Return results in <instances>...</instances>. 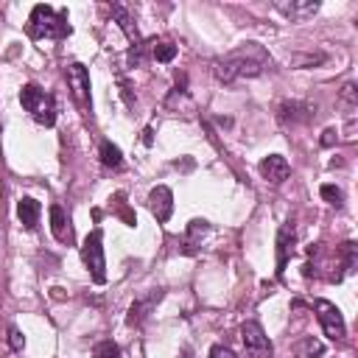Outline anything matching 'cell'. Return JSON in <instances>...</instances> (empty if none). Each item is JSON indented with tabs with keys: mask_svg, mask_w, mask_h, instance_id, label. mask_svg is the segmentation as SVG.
<instances>
[{
	"mask_svg": "<svg viewBox=\"0 0 358 358\" xmlns=\"http://www.w3.org/2000/svg\"><path fill=\"white\" fill-rule=\"evenodd\" d=\"M70 34L67 11H56L53 6H34L28 17V36L31 39H62Z\"/></svg>",
	"mask_w": 358,
	"mask_h": 358,
	"instance_id": "7a4b0ae2",
	"label": "cell"
},
{
	"mask_svg": "<svg viewBox=\"0 0 358 358\" xmlns=\"http://www.w3.org/2000/svg\"><path fill=\"white\" fill-rule=\"evenodd\" d=\"M20 103L25 106V112H31V117L39 126H53L56 123V101L50 92H45L36 84H25L20 90Z\"/></svg>",
	"mask_w": 358,
	"mask_h": 358,
	"instance_id": "3957f363",
	"label": "cell"
},
{
	"mask_svg": "<svg viewBox=\"0 0 358 358\" xmlns=\"http://www.w3.org/2000/svg\"><path fill=\"white\" fill-rule=\"evenodd\" d=\"M268 64H271V56L266 53V48L257 45V42H246V45L229 50L227 56L215 59L213 62V73H215V78L221 84H232L238 78H255V76H260Z\"/></svg>",
	"mask_w": 358,
	"mask_h": 358,
	"instance_id": "6da1fadb",
	"label": "cell"
},
{
	"mask_svg": "<svg viewBox=\"0 0 358 358\" xmlns=\"http://www.w3.org/2000/svg\"><path fill=\"white\" fill-rule=\"evenodd\" d=\"M182 358H187V350H185V352H182Z\"/></svg>",
	"mask_w": 358,
	"mask_h": 358,
	"instance_id": "83f0119b",
	"label": "cell"
},
{
	"mask_svg": "<svg viewBox=\"0 0 358 358\" xmlns=\"http://www.w3.org/2000/svg\"><path fill=\"white\" fill-rule=\"evenodd\" d=\"M355 95H358V90H355V84H352V81L341 87V103H344L350 112H352V109H355V103H358V98H355Z\"/></svg>",
	"mask_w": 358,
	"mask_h": 358,
	"instance_id": "603a6c76",
	"label": "cell"
},
{
	"mask_svg": "<svg viewBox=\"0 0 358 358\" xmlns=\"http://www.w3.org/2000/svg\"><path fill=\"white\" fill-rule=\"evenodd\" d=\"M101 162H103L106 168H120V162H123V154H120V148H117L115 143L103 140V143H101Z\"/></svg>",
	"mask_w": 358,
	"mask_h": 358,
	"instance_id": "d6986e66",
	"label": "cell"
},
{
	"mask_svg": "<svg viewBox=\"0 0 358 358\" xmlns=\"http://www.w3.org/2000/svg\"><path fill=\"white\" fill-rule=\"evenodd\" d=\"M39 213H42V207H39L36 199L22 196V199L17 201V215H20V221H22L25 229H36V224H39Z\"/></svg>",
	"mask_w": 358,
	"mask_h": 358,
	"instance_id": "5bb4252c",
	"label": "cell"
},
{
	"mask_svg": "<svg viewBox=\"0 0 358 358\" xmlns=\"http://www.w3.org/2000/svg\"><path fill=\"white\" fill-rule=\"evenodd\" d=\"M148 207H151L154 218H157L159 224H165V221L171 218V213H173V193H171V187L157 185V187L148 193Z\"/></svg>",
	"mask_w": 358,
	"mask_h": 358,
	"instance_id": "ba28073f",
	"label": "cell"
},
{
	"mask_svg": "<svg viewBox=\"0 0 358 358\" xmlns=\"http://www.w3.org/2000/svg\"><path fill=\"white\" fill-rule=\"evenodd\" d=\"M92 355H95V358H120V347L106 338V341H98V344L92 347Z\"/></svg>",
	"mask_w": 358,
	"mask_h": 358,
	"instance_id": "44dd1931",
	"label": "cell"
},
{
	"mask_svg": "<svg viewBox=\"0 0 358 358\" xmlns=\"http://www.w3.org/2000/svg\"><path fill=\"white\" fill-rule=\"evenodd\" d=\"M355 252H358V246H355L352 241L341 243V255H344V271H352V268H355Z\"/></svg>",
	"mask_w": 358,
	"mask_h": 358,
	"instance_id": "cb8c5ba5",
	"label": "cell"
},
{
	"mask_svg": "<svg viewBox=\"0 0 358 358\" xmlns=\"http://www.w3.org/2000/svg\"><path fill=\"white\" fill-rule=\"evenodd\" d=\"M274 8L280 11V14H285L288 20H296V22H302V20H308V17H313L316 11H319V3L316 0H277L274 3Z\"/></svg>",
	"mask_w": 358,
	"mask_h": 358,
	"instance_id": "9c48e42d",
	"label": "cell"
},
{
	"mask_svg": "<svg viewBox=\"0 0 358 358\" xmlns=\"http://www.w3.org/2000/svg\"><path fill=\"white\" fill-rule=\"evenodd\" d=\"M81 260L92 277V282L103 285L106 282V260H103V235L101 229H92L87 238H84V246H81Z\"/></svg>",
	"mask_w": 358,
	"mask_h": 358,
	"instance_id": "277c9868",
	"label": "cell"
},
{
	"mask_svg": "<svg viewBox=\"0 0 358 358\" xmlns=\"http://www.w3.org/2000/svg\"><path fill=\"white\" fill-rule=\"evenodd\" d=\"M260 173H263V179H266V182L280 185V182H285V179H288L291 165H288V159H285V157H280V154H268V157H263V162H260Z\"/></svg>",
	"mask_w": 358,
	"mask_h": 358,
	"instance_id": "30bf717a",
	"label": "cell"
},
{
	"mask_svg": "<svg viewBox=\"0 0 358 358\" xmlns=\"http://www.w3.org/2000/svg\"><path fill=\"white\" fill-rule=\"evenodd\" d=\"M322 199H324L327 204H333V207H341V204H344V193H341L336 185H322Z\"/></svg>",
	"mask_w": 358,
	"mask_h": 358,
	"instance_id": "7402d4cb",
	"label": "cell"
},
{
	"mask_svg": "<svg viewBox=\"0 0 358 358\" xmlns=\"http://www.w3.org/2000/svg\"><path fill=\"white\" fill-rule=\"evenodd\" d=\"M67 84H70V90H73L76 103L84 106V109H90V73L84 70V64L73 62V64L67 67Z\"/></svg>",
	"mask_w": 358,
	"mask_h": 358,
	"instance_id": "52a82bcc",
	"label": "cell"
},
{
	"mask_svg": "<svg viewBox=\"0 0 358 358\" xmlns=\"http://www.w3.org/2000/svg\"><path fill=\"white\" fill-rule=\"evenodd\" d=\"M294 352H296V358H319L324 352V344L319 338H313V336H302L294 344Z\"/></svg>",
	"mask_w": 358,
	"mask_h": 358,
	"instance_id": "2e32d148",
	"label": "cell"
},
{
	"mask_svg": "<svg viewBox=\"0 0 358 358\" xmlns=\"http://www.w3.org/2000/svg\"><path fill=\"white\" fill-rule=\"evenodd\" d=\"M336 143V129H324V137H322V145H333Z\"/></svg>",
	"mask_w": 358,
	"mask_h": 358,
	"instance_id": "4316f807",
	"label": "cell"
},
{
	"mask_svg": "<svg viewBox=\"0 0 358 358\" xmlns=\"http://www.w3.org/2000/svg\"><path fill=\"white\" fill-rule=\"evenodd\" d=\"M294 221H285L277 232V274L285 271V263H288V255L294 249Z\"/></svg>",
	"mask_w": 358,
	"mask_h": 358,
	"instance_id": "8fae6325",
	"label": "cell"
},
{
	"mask_svg": "<svg viewBox=\"0 0 358 358\" xmlns=\"http://www.w3.org/2000/svg\"><path fill=\"white\" fill-rule=\"evenodd\" d=\"M207 232V221H190L187 224V235H185V252L190 255V252H196V243L201 241V235Z\"/></svg>",
	"mask_w": 358,
	"mask_h": 358,
	"instance_id": "ac0fdd59",
	"label": "cell"
},
{
	"mask_svg": "<svg viewBox=\"0 0 358 358\" xmlns=\"http://www.w3.org/2000/svg\"><path fill=\"white\" fill-rule=\"evenodd\" d=\"M313 308H316V319H319V324H322L324 336H327V338H333V341H341V338L347 336V327H344L341 310H338L333 302H327V299H316V302H313Z\"/></svg>",
	"mask_w": 358,
	"mask_h": 358,
	"instance_id": "5b68a950",
	"label": "cell"
},
{
	"mask_svg": "<svg viewBox=\"0 0 358 358\" xmlns=\"http://www.w3.org/2000/svg\"><path fill=\"white\" fill-rule=\"evenodd\" d=\"M112 14H115V20H117V25L123 28V34L134 42V45H140V34H137V25L131 22V17H129V11L123 8V6H112Z\"/></svg>",
	"mask_w": 358,
	"mask_h": 358,
	"instance_id": "e0dca14e",
	"label": "cell"
},
{
	"mask_svg": "<svg viewBox=\"0 0 358 358\" xmlns=\"http://www.w3.org/2000/svg\"><path fill=\"white\" fill-rule=\"evenodd\" d=\"M210 358H238L229 347H224V344H215L213 350H210Z\"/></svg>",
	"mask_w": 358,
	"mask_h": 358,
	"instance_id": "484cf974",
	"label": "cell"
},
{
	"mask_svg": "<svg viewBox=\"0 0 358 358\" xmlns=\"http://www.w3.org/2000/svg\"><path fill=\"white\" fill-rule=\"evenodd\" d=\"M241 338H243V347H246L249 358H271V341L263 333L260 322H252V319L243 322L241 324Z\"/></svg>",
	"mask_w": 358,
	"mask_h": 358,
	"instance_id": "8992f818",
	"label": "cell"
},
{
	"mask_svg": "<svg viewBox=\"0 0 358 358\" xmlns=\"http://www.w3.org/2000/svg\"><path fill=\"white\" fill-rule=\"evenodd\" d=\"M8 347H11L14 352H20V350L25 347V336H22L20 327H14V324L8 327Z\"/></svg>",
	"mask_w": 358,
	"mask_h": 358,
	"instance_id": "d4e9b609",
	"label": "cell"
},
{
	"mask_svg": "<svg viewBox=\"0 0 358 358\" xmlns=\"http://www.w3.org/2000/svg\"><path fill=\"white\" fill-rule=\"evenodd\" d=\"M159 296H162V291H151L148 296H140V299H134V302H131V308H129V316H126V322H129V324H143V322L148 319L151 308L159 302Z\"/></svg>",
	"mask_w": 358,
	"mask_h": 358,
	"instance_id": "7c38bea8",
	"label": "cell"
},
{
	"mask_svg": "<svg viewBox=\"0 0 358 358\" xmlns=\"http://www.w3.org/2000/svg\"><path fill=\"white\" fill-rule=\"evenodd\" d=\"M176 45L173 42H154V48H151V56L157 59V62H162V64H168V62H173V56H176Z\"/></svg>",
	"mask_w": 358,
	"mask_h": 358,
	"instance_id": "ffe728a7",
	"label": "cell"
},
{
	"mask_svg": "<svg viewBox=\"0 0 358 358\" xmlns=\"http://www.w3.org/2000/svg\"><path fill=\"white\" fill-rule=\"evenodd\" d=\"M313 117V106H308V103H302V101H285L282 106H280V120L282 123H305V120H310Z\"/></svg>",
	"mask_w": 358,
	"mask_h": 358,
	"instance_id": "4fadbf2b",
	"label": "cell"
},
{
	"mask_svg": "<svg viewBox=\"0 0 358 358\" xmlns=\"http://www.w3.org/2000/svg\"><path fill=\"white\" fill-rule=\"evenodd\" d=\"M50 232H53V238L62 241V243H67V241L73 238L70 224H67V215H64V210H62L59 204L50 207Z\"/></svg>",
	"mask_w": 358,
	"mask_h": 358,
	"instance_id": "9a60e30c",
	"label": "cell"
}]
</instances>
